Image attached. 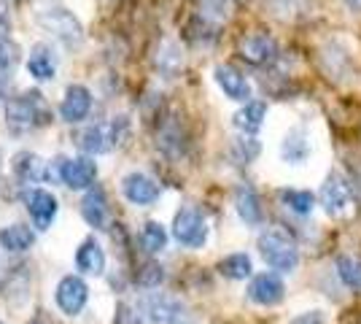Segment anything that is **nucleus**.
<instances>
[{
    "label": "nucleus",
    "instance_id": "obj_29",
    "mask_svg": "<svg viewBox=\"0 0 361 324\" xmlns=\"http://www.w3.org/2000/svg\"><path fill=\"white\" fill-rule=\"evenodd\" d=\"M281 200L286 208H291L294 214H310V208L316 205V198H313V192H302V189H283L281 192Z\"/></svg>",
    "mask_w": 361,
    "mask_h": 324
},
{
    "label": "nucleus",
    "instance_id": "obj_6",
    "mask_svg": "<svg viewBox=\"0 0 361 324\" xmlns=\"http://www.w3.org/2000/svg\"><path fill=\"white\" fill-rule=\"evenodd\" d=\"M173 235L180 246L200 248L208 241V224H205V216L200 214L192 205H183L176 219H173Z\"/></svg>",
    "mask_w": 361,
    "mask_h": 324
},
{
    "label": "nucleus",
    "instance_id": "obj_24",
    "mask_svg": "<svg viewBox=\"0 0 361 324\" xmlns=\"http://www.w3.org/2000/svg\"><path fill=\"white\" fill-rule=\"evenodd\" d=\"M281 155L286 162H305L307 155H310V143H307V133L297 127V130H291L283 140V146H281Z\"/></svg>",
    "mask_w": 361,
    "mask_h": 324
},
{
    "label": "nucleus",
    "instance_id": "obj_12",
    "mask_svg": "<svg viewBox=\"0 0 361 324\" xmlns=\"http://www.w3.org/2000/svg\"><path fill=\"white\" fill-rule=\"evenodd\" d=\"M22 200H25L27 214L32 216L35 227L46 230L54 222V216H57V198L51 192H46V189H27Z\"/></svg>",
    "mask_w": 361,
    "mask_h": 324
},
{
    "label": "nucleus",
    "instance_id": "obj_3",
    "mask_svg": "<svg viewBox=\"0 0 361 324\" xmlns=\"http://www.w3.org/2000/svg\"><path fill=\"white\" fill-rule=\"evenodd\" d=\"M127 133H130L127 116H114V119H108V122L90 124V127L81 133L78 146H81V152H87V155H106V152H111L114 146H119L121 140L127 138Z\"/></svg>",
    "mask_w": 361,
    "mask_h": 324
},
{
    "label": "nucleus",
    "instance_id": "obj_20",
    "mask_svg": "<svg viewBox=\"0 0 361 324\" xmlns=\"http://www.w3.org/2000/svg\"><path fill=\"white\" fill-rule=\"evenodd\" d=\"M27 71H30V76L38 78V81H51L54 73H57V62H54V57H51V47L35 44V47L30 49Z\"/></svg>",
    "mask_w": 361,
    "mask_h": 324
},
{
    "label": "nucleus",
    "instance_id": "obj_36",
    "mask_svg": "<svg viewBox=\"0 0 361 324\" xmlns=\"http://www.w3.org/2000/svg\"><path fill=\"white\" fill-rule=\"evenodd\" d=\"M0 324H3V322H0Z\"/></svg>",
    "mask_w": 361,
    "mask_h": 324
},
{
    "label": "nucleus",
    "instance_id": "obj_14",
    "mask_svg": "<svg viewBox=\"0 0 361 324\" xmlns=\"http://www.w3.org/2000/svg\"><path fill=\"white\" fill-rule=\"evenodd\" d=\"M87 294H90V289H87V284L81 281L78 276H65L57 284V306H60L62 313H68V316H75L78 311L87 306Z\"/></svg>",
    "mask_w": 361,
    "mask_h": 324
},
{
    "label": "nucleus",
    "instance_id": "obj_33",
    "mask_svg": "<svg viewBox=\"0 0 361 324\" xmlns=\"http://www.w3.org/2000/svg\"><path fill=\"white\" fill-rule=\"evenodd\" d=\"M235 152H238V157H240L243 162H251L256 155H259V140L256 138H238L235 140Z\"/></svg>",
    "mask_w": 361,
    "mask_h": 324
},
{
    "label": "nucleus",
    "instance_id": "obj_34",
    "mask_svg": "<svg viewBox=\"0 0 361 324\" xmlns=\"http://www.w3.org/2000/svg\"><path fill=\"white\" fill-rule=\"evenodd\" d=\"M291 324H324V313L321 311H307V313H300Z\"/></svg>",
    "mask_w": 361,
    "mask_h": 324
},
{
    "label": "nucleus",
    "instance_id": "obj_18",
    "mask_svg": "<svg viewBox=\"0 0 361 324\" xmlns=\"http://www.w3.org/2000/svg\"><path fill=\"white\" fill-rule=\"evenodd\" d=\"M321 62H324V71L329 73L331 81H343V78L353 71V60H350V54H348L345 49H340L334 41L324 47L321 52Z\"/></svg>",
    "mask_w": 361,
    "mask_h": 324
},
{
    "label": "nucleus",
    "instance_id": "obj_15",
    "mask_svg": "<svg viewBox=\"0 0 361 324\" xmlns=\"http://www.w3.org/2000/svg\"><path fill=\"white\" fill-rule=\"evenodd\" d=\"M213 76H216V84L224 90V95L229 100L251 103V84L245 81V76H243L235 65H216Z\"/></svg>",
    "mask_w": 361,
    "mask_h": 324
},
{
    "label": "nucleus",
    "instance_id": "obj_26",
    "mask_svg": "<svg viewBox=\"0 0 361 324\" xmlns=\"http://www.w3.org/2000/svg\"><path fill=\"white\" fill-rule=\"evenodd\" d=\"M267 6H270V14L286 22H297L307 14V0H267Z\"/></svg>",
    "mask_w": 361,
    "mask_h": 324
},
{
    "label": "nucleus",
    "instance_id": "obj_35",
    "mask_svg": "<svg viewBox=\"0 0 361 324\" xmlns=\"http://www.w3.org/2000/svg\"><path fill=\"white\" fill-rule=\"evenodd\" d=\"M345 6L353 14H361V0H345Z\"/></svg>",
    "mask_w": 361,
    "mask_h": 324
},
{
    "label": "nucleus",
    "instance_id": "obj_4",
    "mask_svg": "<svg viewBox=\"0 0 361 324\" xmlns=\"http://www.w3.org/2000/svg\"><path fill=\"white\" fill-rule=\"evenodd\" d=\"M259 251L264 263L278 273H291L300 265V251L297 244L288 238L283 230H267L259 235Z\"/></svg>",
    "mask_w": 361,
    "mask_h": 324
},
{
    "label": "nucleus",
    "instance_id": "obj_23",
    "mask_svg": "<svg viewBox=\"0 0 361 324\" xmlns=\"http://www.w3.org/2000/svg\"><path fill=\"white\" fill-rule=\"evenodd\" d=\"M32 241H35V235L25 224H11V227L0 230V246L6 251H27L32 246Z\"/></svg>",
    "mask_w": 361,
    "mask_h": 324
},
{
    "label": "nucleus",
    "instance_id": "obj_30",
    "mask_svg": "<svg viewBox=\"0 0 361 324\" xmlns=\"http://www.w3.org/2000/svg\"><path fill=\"white\" fill-rule=\"evenodd\" d=\"M337 273L345 281L350 289L361 292V263L353 257H337Z\"/></svg>",
    "mask_w": 361,
    "mask_h": 324
},
{
    "label": "nucleus",
    "instance_id": "obj_21",
    "mask_svg": "<svg viewBox=\"0 0 361 324\" xmlns=\"http://www.w3.org/2000/svg\"><path fill=\"white\" fill-rule=\"evenodd\" d=\"M106 214H108L106 195H103L100 186H94V189H90V192L84 195V200H81V216L87 219L90 227L100 230V227L106 224Z\"/></svg>",
    "mask_w": 361,
    "mask_h": 324
},
{
    "label": "nucleus",
    "instance_id": "obj_11",
    "mask_svg": "<svg viewBox=\"0 0 361 324\" xmlns=\"http://www.w3.org/2000/svg\"><path fill=\"white\" fill-rule=\"evenodd\" d=\"M121 192H124V198L130 203H135V205H151V203L159 200V184L149 179L146 173H127L124 179H121Z\"/></svg>",
    "mask_w": 361,
    "mask_h": 324
},
{
    "label": "nucleus",
    "instance_id": "obj_31",
    "mask_svg": "<svg viewBox=\"0 0 361 324\" xmlns=\"http://www.w3.org/2000/svg\"><path fill=\"white\" fill-rule=\"evenodd\" d=\"M157 146L170 157H178L180 149H183V138H180V133L173 127V124H167L165 130L159 133V140H157Z\"/></svg>",
    "mask_w": 361,
    "mask_h": 324
},
{
    "label": "nucleus",
    "instance_id": "obj_2",
    "mask_svg": "<svg viewBox=\"0 0 361 324\" xmlns=\"http://www.w3.org/2000/svg\"><path fill=\"white\" fill-rule=\"evenodd\" d=\"M35 22L41 25V30L49 32L54 41H60L65 49H78L81 41H84V28H81V22L73 16V11H68L60 3L38 6Z\"/></svg>",
    "mask_w": 361,
    "mask_h": 324
},
{
    "label": "nucleus",
    "instance_id": "obj_25",
    "mask_svg": "<svg viewBox=\"0 0 361 324\" xmlns=\"http://www.w3.org/2000/svg\"><path fill=\"white\" fill-rule=\"evenodd\" d=\"M251 270H254V265H251V257H248V254H229V257H224V260L219 263V273L226 278H232V281L248 278Z\"/></svg>",
    "mask_w": 361,
    "mask_h": 324
},
{
    "label": "nucleus",
    "instance_id": "obj_19",
    "mask_svg": "<svg viewBox=\"0 0 361 324\" xmlns=\"http://www.w3.org/2000/svg\"><path fill=\"white\" fill-rule=\"evenodd\" d=\"M11 170H14V176L22 184H35V181L46 179L44 160L38 155H32V152H19V155H14Z\"/></svg>",
    "mask_w": 361,
    "mask_h": 324
},
{
    "label": "nucleus",
    "instance_id": "obj_27",
    "mask_svg": "<svg viewBox=\"0 0 361 324\" xmlns=\"http://www.w3.org/2000/svg\"><path fill=\"white\" fill-rule=\"evenodd\" d=\"M157 68L167 73V76H173V73H178L180 68H183V54H180V49L173 44V41H165L162 49H159V54H157Z\"/></svg>",
    "mask_w": 361,
    "mask_h": 324
},
{
    "label": "nucleus",
    "instance_id": "obj_8",
    "mask_svg": "<svg viewBox=\"0 0 361 324\" xmlns=\"http://www.w3.org/2000/svg\"><path fill=\"white\" fill-rule=\"evenodd\" d=\"M238 54H240L248 65L264 68V65L275 62V57H278V47H275V41H272L267 32L254 30V32H245L240 41H238Z\"/></svg>",
    "mask_w": 361,
    "mask_h": 324
},
{
    "label": "nucleus",
    "instance_id": "obj_5",
    "mask_svg": "<svg viewBox=\"0 0 361 324\" xmlns=\"http://www.w3.org/2000/svg\"><path fill=\"white\" fill-rule=\"evenodd\" d=\"M16 65H19V47L11 38V16L6 0H0V97H6L14 84Z\"/></svg>",
    "mask_w": 361,
    "mask_h": 324
},
{
    "label": "nucleus",
    "instance_id": "obj_22",
    "mask_svg": "<svg viewBox=\"0 0 361 324\" xmlns=\"http://www.w3.org/2000/svg\"><path fill=\"white\" fill-rule=\"evenodd\" d=\"M264 116H267V106L262 103V100H251V103H245V106L232 116V122L238 130H243L245 136H254L256 130L262 127L264 122Z\"/></svg>",
    "mask_w": 361,
    "mask_h": 324
},
{
    "label": "nucleus",
    "instance_id": "obj_7",
    "mask_svg": "<svg viewBox=\"0 0 361 324\" xmlns=\"http://www.w3.org/2000/svg\"><path fill=\"white\" fill-rule=\"evenodd\" d=\"M57 165V179L68 189H92L94 179H97V162L92 157H73V160H65V157H57L54 160Z\"/></svg>",
    "mask_w": 361,
    "mask_h": 324
},
{
    "label": "nucleus",
    "instance_id": "obj_13",
    "mask_svg": "<svg viewBox=\"0 0 361 324\" xmlns=\"http://www.w3.org/2000/svg\"><path fill=\"white\" fill-rule=\"evenodd\" d=\"M248 297L259 306H278L286 297V287H283L278 273H259V276L251 278Z\"/></svg>",
    "mask_w": 361,
    "mask_h": 324
},
{
    "label": "nucleus",
    "instance_id": "obj_10",
    "mask_svg": "<svg viewBox=\"0 0 361 324\" xmlns=\"http://www.w3.org/2000/svg\"><path fill=\"white\" fill-rule=\"evenodd\" d=\"M92 111V92L84 87V84H71L65 90V97L60 103V116L62 122L68 124H78L90 116Z\"/></svg>",
    "mask_w": 361,
    "mask_h": 324
},
{
    "label": "nucleus",
    "instance_id": "obj_28",
    "mask_svg": "<svg viewBox=\"0 0 361 324\" xmlns=\"http://www.w3.org/2000/svg\"><path fill=\"white\" fill-rule=\"evenodd\" d=\"M140 244H143V248L151 251V254L162 251V248L167 246L165 227H162L159 222H146V224H143V232H140Z\"/></svg>",
    "mask_w": 361,
    "mask_h": 324
},
{
    "label": "nucleus",
    "instance_id": "obj_9",
    "mask_svg": "<svg viewBox=\"0 0 361 324\" xmlns=\"http://www.w3.org/2000/svg\"><path fill=\"white\" fill-rule=\"evenodd\" d=\"M321 203L329 216H345L353 208V195H350V184L343 176H329L326 184L321 189Z\"/></svg>",
    "mask_w": 361,
    "mask_h": 324
},
{
    "label": "nucleus",
    "instance_id": "obj_1",
    "mask_svg": "<svg viewBox=\"0 0 361 324\" xmlns=\"http://www.w3.org/2000/svg\"><path fill=\"white\" fill-rule=\"evenodd\" d=\"M49 122H51V108L46 106L44 95L38 90L16 95L6 103V127L16 136L32 133Z\"/></svg>",
    "mask_w": 361,
    "mask_h": 324
},
{
    "label": "nucleus",
    "instance_id": "obj_32",
    "mask_svg": "<svg viewBox=\"0 0 361 324\" xmlns=\"http://www.w3.org/2000/svg\"><path fill=\"white\" fill-rule=\"evenodd\" d=\"M162 278H165L162 268H159L157 263H149L140 273H137V284H140V287H159Z\"/></svg>",
    "mask_w": 361,
    "mask_h": 324
},
{
    "label": "nucleus",
    "instance_id": "obj_17",
    "mask_svg": "<svg viewBox=\"0 0 361 324\" xmlns=\"http://www.w3.org/2000/svg\"><path fill=\"white\" fill-rule=\"evenodd\" d=\"M75 265L81 273H90V276H100L106 270V251L100 248V244L94 238H87L78 251H75Z\"/></svg>",
    "mask_w": 361,
    "mask_h": 324
},
{
    "label": "nucleus",
    "instance_id": "obj_16",
    "mask_svg": "<svg viewBox=\"0 0 361 324\" xmlns=\"http://www.w3.org/2000/svg\"><path fill=\"white\" fill-rule=\"evenodd\" d=\"M235 208H238V216H240L245 224H262V200H259V195H256L254 186L248 184H240L235 189Z\"/></svg>",
    "mask_w": 361,
    "mask_h": 324
}]
</instances>
